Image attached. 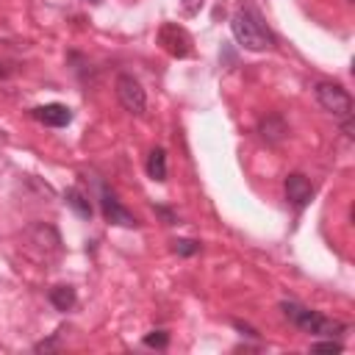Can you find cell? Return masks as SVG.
<instances>
[{"label": "cell", "mask_w": 355, "mask_h": 355, "mask_svg": "<svg viewBox=\"0 0 355 355\" xmlns=\"http://www.w3.org/2000/svg\"><path fill=\"white\" fill-rule=\"evenodd\" d=\"M230 31L236 36V42L244 47V50H252V53H261V50H269L275 44V36L272 31L263 25V19L252 11V8H239L230 19Z\"/></svg>", "instance_id": "6da1fadb"}, {"label": "cell", "mask_w": 355, "mask_h": 355, "mask_svg": "<svg viewBox=\"0 0 355 355\" xmlns=\"http://www.w3.org/2000/svg\"><path fill=\"white\" fill-rule=\"evenodd\" d=\"M283 313H286V319L294 327H300L302 333H311V336H330L333 338V336L344 333V324L341 322L327 319V316H322L316 311H308V308H302L297 302H283Z\"/></svg>", "instance_id": "7a4b0ae2"}, {"label": "cell", "mask_w": 355, "mask_h": 355, "mask_svg": "<svg viewBox=\"0 0 355 355\" xmlns=\"http://www.w3.org/2000/svg\"><path fill=\"white\" fill-rule=\"evenodd\" d=\"M316 100L324 111H330L338 119H352V97L338 86V83H316Z\"/></svg>", "instance_id": "3957f363"}, {"label": "cell", "mask_w": 355, "mask_h": 355, "mask_svg": "<svg viewBox=\"0 0 355 355\" xmlns=\"http://www.w3.org/2000/svg\"><path fill=\"white\" fill-rule=\"evenodd\" d=\"M158 44L172 55V58H186L191 55V36L186 28H180L178 22H164L158 28Z\"/></svg>", "instance_id": "277c9868"}, {"label": "cell", "mask_w": 355, "mask_h": 355, "mask_svg": "<svg viewBox=\"0 0 355 355\" xmlns=\"http://www.w3.org/2000/svg\"><path fill=\"white\" fill-rule=\"evenodd\" d=\"M28 244L47 261V258H55L61 252V239H58V230L53 225H44V222H36L28 227Z\"/></svg>", "instance_id": "5b68a950"}, {"label": "cell", "mask_w": 355, "mask_h": 355, "mask_svg": "<svg viewBox=\"0 0 355 355\" xmlns=\"http://www.w3.org/2000/svg\"><path fill=\"white\" fill-rule=\"evenodd\" d=\"M116 100L125 111L130 114H144V105H147V97H144V89L141 83L133 78V75H119L116 78Z\"/></svg>", "instance_id": "8992f818"}, {"label": "cell", "mask_w": 355, "mask_h": 355, "mask_svg": "<svg viewBox=\"0 0 355 355\" xmlns=\"http://www.w3.org/2000/svg\"><path fill=\"white\" fill-rule=\"evenodd\" d=\"M100 205H103V216L111 222V225H119V227H136L139 222H136V216L114 197V191H108L105 186H103V197H100Z\"/></svg>", "instance_id": "52a82bcc"}, {"label": "cell", "mask_w": 355, "mask_h": 355, "mask_svg": "<svg viewBox=\"0 0 355 355\" xmlns=\"http://www.w3.org/2000/svg\"><path fill=\"white\" fill-rule=\"evenodd\" d=\"M33 119H39L42 125H50V128H64L72 122V111L61 103H47V105L33 108Z\"/></svg>", "instance_id": "ba28073f"}, {"label": "cell", "mask_w": 355, "mask_h": 355, "mask_svg": "<svg viewBox=\"0 0 355 355\" xmlns=\"http://www.w3.org/2000/svg\"><path fill=\"white\" fill-rule=\"evenodd\" d=\"M311 194H313V186H311V180H308L305 175L294 172V175L286 178V197H288L294 205H305V202L311 200Z\"/></svg>", "instance_id": "9c48e42d"}, {"label": "cell", "mask_w": 355, "mask_h": 355, "mask_svg": "<svg viewBox=\"0 0 355 355\" xmlns=\"http://www.w3.org/2000/svg\"><path fill=\"white\" fill-rule=\"evenodd\" d=\"M258 133L269 141V144H277L286 133H288V128H286V122H283V116H266V119H261V125H258Z\"/></svg>", "instance_id": "30bf717a"}, {"label": "cell", "mask_w": 355, "mask_h": 355, "mask_svg": "<svg viewBox=\"0 0 355 355\" xmlns=\"http://www.w3.org/2000/svg\"><path fill=\"white\" fill-rule=\"evenodd\" d=\"M147 175L153 180H158V183L166 180V153L161 147L150 150V155H147Z\"/></svg>", "instance_id": "8fae6325"}, {"label": "cell", "mask_w": 355, "mask_h": 355, "mask_svg": "<svg viewBox=\"0 0 355 355\" xmlns=\"http://www.w3.org/2000/svg\"><path fill=\"white\" fill-rule=\"evenodd\" d=\"M64 200H67V205H69L80 219H89V216H92V205H89V197H86L83 191L69 189V191L64 194Z\"/></svg>", "instance_id": "7c38bea8"}, {"label": "cell", "mask_w": 355, "mask_h": 355, "mask_svg": "<svg viewBox=\"0 0 355 355\" xmlns=\"http://www.w3.org/2000/svg\"><path fill=\"white\" fill-rule=\"evenodd\" d=\"M50 302L55 311H69L75 305V288L72 286H55L50 288Z\"/></svg>", "instance_id": "4fadbf2b"}, {"label": "cell", "mask_w": 355, "mask_h": 355, "mask_svg": "<svg viewBox=\"0 0 355 355\" xmlns=\"http://www.w3.org/2000/svg\"><path fill=\"white\" fill-rule=\"evenodd\" d=\"M144 344H147V347H155V349H164V347L169 344V336H166L164 330H153V333L144 336Z\"/></svg>", "instance_id": "5bb4252c"}, {"label": "cell", "mask_w": 355, "mask_h": 355, "mask_svg": "<svg viewBox=\"0 0 355 355\" xmlns=\"http://www.w3.org/2000/svg\"><path fill=\"white\" fill-rule=\"evenodd\" d=\"M175 252H180V255H194V252H200V244H197V241H189V239H180V241H175Z\"/></svg>", "instance_id": "9a60e30c"}, {"label": "cell", "mask_w": 355, "mask_h": 355, "mask_svg": "<svg viewBox=\"0 0 355 355\" xmlns=\"http://www.w3.org/2000/svg\"><path fill=\"white\" fill-rule=\"evenodd\" d=\"M311 349L313 352H341V344L338 341H316V344H311Z\"/></svg>", "instance_id": "2e32d148"}, {"label": "cell", "mask_w": 355, "mask_h": 355, "mask_svg": "<svg viewBox=\"0 0 355 355\" xmlns=\"http://www.w3.org/2000/svg\"><path fill=\"white\" fill-rule=\"evenodd\" d=\"M180 3H183V11L186 14H197L202 8V0H180Z\"/></svg>", "instance_id": "e0dca14e"}, {"label": "cell", "mask_w": 355, "mask_h": 355, "mask_svg": "<svg viewBox=\"0 0 355 355\" xmlns=\"http://www.w3.org/2000/svg\"><path fill=\"white\" fill-rule=\"evenodd\" d=\"M89 3H100V0H89Z\"/></svg>", "instance_id": "ac0fdd59"}, {"label": "cell", "mask_w": 355, "mask_h": 355, "mask_svg": "<svg viewBox=\"0 0 355 355\" xmlns=\"http://www.w3.org/2000/svg\"><path fill=\"white\" fill-rule=\"evenodd\" d=\"M347 3H352V0H347Z\"/></svg>", "instance_id": "d6986e66"}]
</instances>
